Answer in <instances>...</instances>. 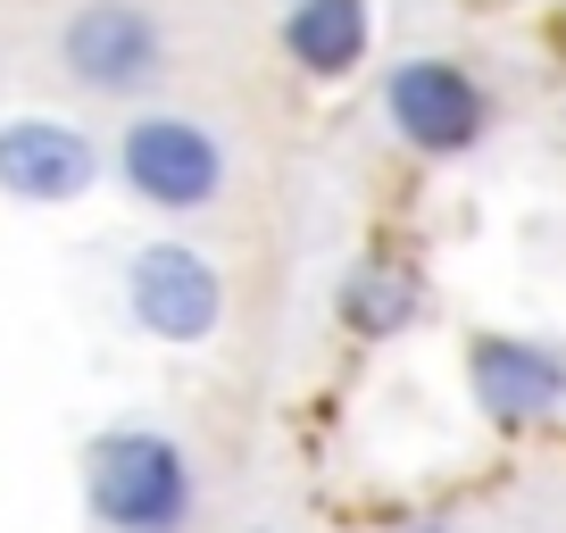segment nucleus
<instances>
[{
  "label": "nucleus",
  "mask_w": 566,
  "mask_h": 533,
  "mask_svg": "<svg viewBox=\"0 0 566 533\" xmlns=\"http://www.w3.org/2000/svg\"><path fill=\"white\" fill-rule=\"evenodd\" d=\"M101 176V150L92 134H75L67 117H9L0 125V192L25 200V209H67L92 192Z\"/></svg>",
  "instance_id": "nucleus-6"
},
{
  "label": "nucleus",
  "mask_w": 566,
  "mask_h": 533,
  "mask_svg": "<svg viewBox=\"0 0 566 533\" xmlns=\"http://www.w3.org/2000/svg\"><path fill=\"white\" fill-rule=\"evenodd\" d=\"M384 117L408 150L424 159H459V150L483 143V125H492V101L475 92V75H459L450 59H400L384 75Z\"/></svg>",
  "instance_id": "nucleus-5"
},
{
  "label": "nucleus",
  "mask_w": 566,
  "mask_h": 533,
  "mask_svg": "<svg viewBox=\"0 0 566 533\" xmlns=\"http://www.w3.org/2000/svg\"><path fill=\"white\" fill-rule=\"evenodd\" d=\"M59 67H67V84L101 92V101H125V92H142L167 67V34L142 0H84L59 25Z\"/></svg>",
  "instance_id": "nucleus-4"
},
{
  "label": "nucleus",
  "mask_w": 566,
  "mask_h": 533,
  "mask_svg": "<svg viewBox=\"0 0 566 533\" xmlns=\"http://www.w3.org/2000/svg\"><path fill=\"white\" fill-rule=\"evenodd\" d=\"M417 275H408V266H384V259H367L350 275V284H342V317H350V334H367V342H384V334H400L408 317H417Z\"/></svg>",
  "instance_id": "nucleus-9"
},
{
  "label": "nucleus",
  "mask_w": 566,
  "mask_h": 533,
  "mask_svg": "<svg viewBox=\"0 0 566 533\" xmlns=\"http://www.w3.org/2000/svg\"><path fill=\"white\" fill-rule=\"evenodd\" d=\"M125 309H134L142 334L192 351V342H209L217 325H226V275H217V259L192 250V242H150L125 266Z\"/></svg>",
  "instance_id": "nucleus-3"
},
{
  "label": "nucleus",
  "mask_w": 566,
  "mask_h": 533,
  "mask_svg": "<svg viewBox=\"0 0 566 533\" xmlns=\"http://www.w3.org/2000/svg\"><path fill=\"white\" fill-rule=\"evenodd\" d=\"M84 500L108 533H184L192 525V459L176 433L150 426L101 433L84 459Z\"/></svg>",
  "instance_id": "nucleus-1"
},
{
  "label": "nucleus",
  "mask_w": 566,
  "mask_h": 533,
  "mask_svg": "<svg viewBox=\"0 0 566 533\" xmlns=\"http://www.w3.org/2000/svg\"><path fill=\"white\" fill-rule=\"evenodd\" d=\"M117 176L142 209H167V217H192L226 192V143L192 117H134L117 134Z\"/></svg>",
  "instance_id": "nucleus-2"
},
{
  "label": "nucleus",
  "mask_w": 566,
  "mask_h": 533,
  "mask_svg": "<svg viewBox=\"0 0 566 533\" xmlns=\"http://www.w3.org/2000/svg\"><path fill=\"white\" fill-rule=\"evenodd\" d=\"M417 533H450V525H417Z\"/></svg>",
  "instance_id": "nucleus-10"
},
{
  "label": "nucleus",
  "mask_w": 566,
  "mask_h": 533,
  "mask_svg": "<svg viewBox=\"0 0 566 533\" xmlns=\"http://www.w3.org/2000/svg\"><path fill=\"white\" fill-rule=\"evenodd\" d=\"M250 533H275V525H250Z\"/></svg>",
  "instance_id": "nucleus-11"
},
{
  "label": "nucleus",
  "mask_w": 566,
  "mask_h": 533,
  "mask_svg": "<svg viewBox=\"0 0 566 533\" xmlns=\"http://www.w3.org/2000/svg\"><path fill=\"white\" fill-rule=\"evenodd\" d=\"M467 384H475V409L492 417V426H509V433L566 409V358L542 351V342H516V334H475Z\"/></svg>",
  "instance_id": "nucleus-7"
},
{
  "label": "nucleus",
  "mask_w": 566,
  "mask_h": 533,
  "mask_svg": "<svg viewBox=\"0 0 566 533\" xmlns=\"http://www.w3.org/2000/svg\"><path fill=\"white\" fill-rule=\"evenodd\" d=\"M375 42V9L367 0H292L283 9V51L308 75H350Z\"/></svg>",
  "instance_id": "nucleus-8"
}]
</instances>
